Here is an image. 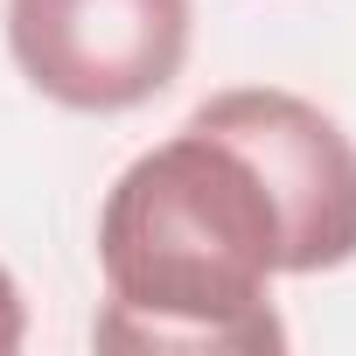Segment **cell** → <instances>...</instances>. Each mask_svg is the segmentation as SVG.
I'll list each match as a JSON object with an SVG mask.
<instances>
[{"mask_svg":"<svg viewBox=\"0 0 356 356\" xmlns=\"http://www.w3.org/2000/svg\"><path fill=\"white\" fill-rule=\"evenodd\" d=\"M8 56L63 112H133L189 63V0H8Z\"/></svg>","mask_w":356,"mask_h":356,"instance_id":"2","label":"cell"},{"mask_svg":"<svg viewBox=\"0 0 356 356\" xmlns=\"http://www.w3.org/2000/svg\"><path fill=\"white\" fill-rule=\"evenodd\" d=\"M22 335H29V307H22L15 273L0 266V356H15V349H22Z\"/></svg>","mask_w":356,"mask_h":356,"instance_id":"4","label":"cell"},{"mask_svg":"<svg viewBox=\"0 0 356 356\" xmlns=\"http://www.w3.org/2000/svg\"><path fill=\"white\" fill-rule=\"evenodd\" d=\"M189 119L217 126L280 203L286 273H335L356 259V140L300 91L238 84L203 98Z\"/></svg>","mask_w":356,"mask_h":356,"instance_id":"3","label":"cell"},{"mask_svg":"<svg viewBox=\"0 0 356 356\" xmlns=\"http://www.w3.org/2000/svg\"><path fill=\"white\" fill-rule=\"evenodd\" d=\"M105 307L98 349L266 356L286 349L273 280L286 273V224L259 168L203 119L119 168L98 210Z\"/></svg>","mask_w":356,"mask_h":356,"instance_id":"1","label":"cell"}]
</instances>
